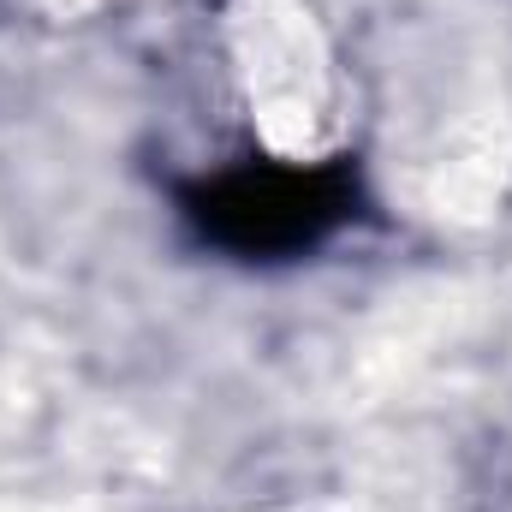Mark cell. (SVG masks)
I'll return each instance as SVG.
<instances>
[{"mask_svg": "<svg viewBox=\"0 0 512 512\" xmlns=\"http://www.w3.org/2000/svg\"><path fill=\"white\" fill-rule=\"evenodd\" d=\"M179 209L197 227V239L215 251L245 262H286L316 251L358 215V167L346 155L316 167L245 161L185 185Z\"/></svg>", "mask_w": 512, "mask_h": 512, "instance_id": "6da1fadb", "label": "cell"}]
</instances>
